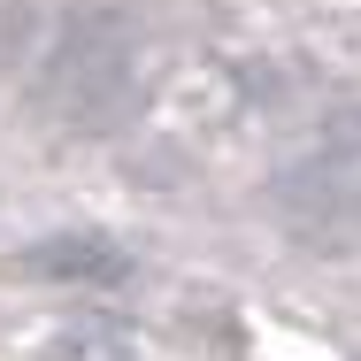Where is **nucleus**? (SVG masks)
Wrapping results in <instances>:
<instances>
[{
    "label": "nucleus",
    "instance_id": "f257e3e1",
    "mask_svg": "<svg viewBox=\"0 0 361 361\" xmlns=\"http://www.w3.org/2000/svg\"><path fill=\"white\" fill-rule=\"evenodd\" d=\"M146 39L123 8H70L39 54V108L70 139H108L139 116Z\"/></svg>",
    "mask_w": 361,
    "mask_h": 361
},
{
    "label": "nucleus",
    "instance_id": "f03ea898",
    "mask_svg": "<svg viewBox=\"0 0 361 361\" xmlns=\"http://www.w3.org/2000/svg\"><path fill=\"white\" fill-rule=\"evenodd\" d=\"M23 269L31 277H62V285H116L131 262L108 246V238H85V231H62V238H47V246H31L23 254Z\"/></svg>",
    "mask_w": 361,
    "mask_h": 361
}]
</instances>
